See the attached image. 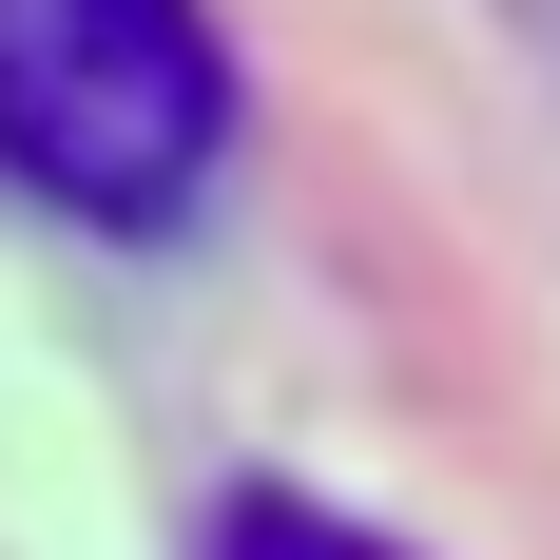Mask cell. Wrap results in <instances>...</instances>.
Returning a JSON list of instances; mask_svg holds the SVG:
<instances>
[{"instance_id": "1", "label": "cell", "mask_w": 560, "mask_h": 560, "mask_svg": "<svg viewBox=\"0 0 560 560\" xmlns=\"http://www.w3.org/2000/svg\"><path fill=\"white\" fill-rule=\"evenodd\" d=\"M232 155L213 0H0V174L78 232H174Z\"/></svg>"}, {"instance_id": "2", "label": "cell", "mask_w": 560, "mask_h": 560, "mask_svg": "<svg viewBox=\"0 0 560 560\" xmlns=\"http://www.w3.org/2000/svg\"><path fill=\"white\" fill-rule=\"evenodd\" d=\"M213 560H406V541H368V522H329V503H290V483H252V503L213 522Z\"/></svg>"}]
</instances>
